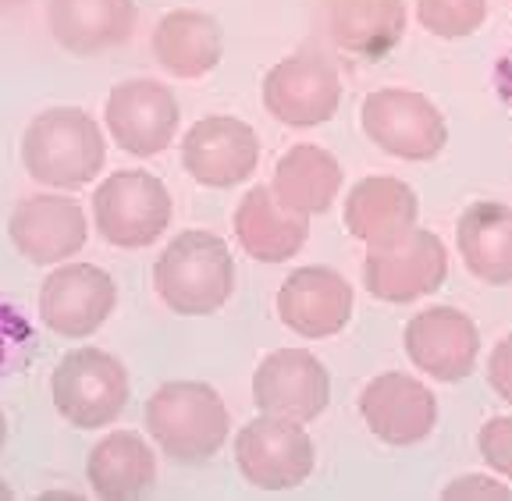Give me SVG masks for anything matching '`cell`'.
<instances>
[{
  "instance_id": "cell-1",
  "label": "cell",
  "mask_w": 512,
  "mask_h": 501,
  "mask_svg": "<svg viewBox=\"0 0 512 501\" xmlns=\"http://www.w3.org/2000/svg\"><path fill=\"white\" fill-rule=\"evenodd\" d=\"M153 288L178 317H210L235 292L232 249L214 231H182L153 263Z\"/></svg>"
},
{
  "instance_id": "cell-2",
  "label": "cell",
  "mask_w": 512,
  "mask_h": 501,
  "mask_svg": "<svg viewBox=\"0 0 512 501\" xmlns=\"http://www.w3.org/2000/svg\"><path fill=\"white\" fill-rule=\"evenodd\" d=\"M22 164L32 182L54 192L86 189L107 164L104 132L82 107H50L25 128Z\"/></svg>"
},
{
  "instance_id": "cell-3",
  "label": "cell",
  "mask_w": 512,
  "mask_h": 501,
  "mask_svg": "<svg viewBox=\"0 0 512 501\" xmlns=\"http://www.w3.org/2000/svg\"><path fill=\"white\" fill-rule=\"evenodd\" d=\"M146 434L178 466H200L214 459L228 441L232 416L224 398L203 381L160 384L143 409Z\"/></svg>"
},
{
  "instance_id": "cell-4",
  "label": "cell",
  "mask_w": 512,
  "mask_h": 501,
  "mask_svg": "<svg viewBox=\"0 0 512 501\" xmlns=\"http://www.w3.org/2000/svg\"><path fill=\"white\" fill-rule=\"evenodd\" d=\"M175 217L168 185L150 171H114L93 192V228L114 249H146Z\"/></svg>"
},
{
  "instance_id": "cell-5",
  "label": "cell",
  "mask_w": 512,
  "mask_h": 501,
  "mask_svg": "<svg viewBox=\"0 0 512 501\" xmlns=\"http://www.w3.org/2000/svg\"><path fill=\"white\" fill-rule=\"evenodd\" d=\"M50 398L64 423L79 430H104L128 406V370L111 352L82 345L50 374Z\"/></svg>"
},
{
  "instance_id": "cell-6",
  "label": "cell",
  "mask_w": 512,
  "mask_h": 501,
  "mask_svg": "<svg viewBox=\"0 0 512 501\" xmlns=\"http://www.w3.org/2000/svg\"><path fill=\"white\" fill-rule=\"evenodd\" d=\"M360 128L381 153L409 164L434 160L448 143V125L438 104L416 89L399 86H384L363 96Z\"/></svg>"
},
{
  "instance_id": "cell-7",
  "label": "cell",
  "mask_w": 512,
  "mask_h": 501,
  "mask_svg": "<svg viewBox=\"0 0 512 501\" xmlns=\"http://www.w3.org/2000/svg\"><path fill=\"white\" fill-rule=\"evenodd\" d=\"M448 278V249L427 228H409L384 246H367L363 285L381 303H416L434 295Z\"/></svg>"
},
{
  "instance_id": "cell-8",
  "label": "cell",
  "mask_w": 512,
  "mask_h": 501,
  "mask_svg": "<svg viewBox=\"0 0 512 501\" xmlns=\"http://www.w3.org/2000/svg\"><path fill=\"white\" fill-rule=\"evenodd\" d=\"M235 466L260 491H292L317 466V448L303 423L260 413L235 434Z\"/></svg>"
},
{
  "instance_id": "cell-9",
  "label": "cell",
  "mask_w": 512,
  "mask_h": 501,
  "mask_svg": "<svg viewBox=\"0 0 512 501\" xmlns=\"http://www.w3.org/2000/svg\"><path fill=\"white\" fill-rule=\"evenodd\" d=\"M104 121L118 150L146 160L175 143L178 125H182V107L164 82L125 79L107 93Z\"/></svg>"
},
{
  "instance_id": "cell-10",
  "label": "cell",
  "mask_w": 512,
  "mask_h": 501,
  "mask_svg": "<svg viewBox=\"0 0 512 501\" xmlns=\"http://www.w3.org/2000/svg\"><path fill=\"white\" fill-rule=\"evenodd\" d=\"M118 285L96 263H57L40 285V320L57 338L82 342L111 320Z\"/></svg>"
},
{
  "instance_id": "cell-11",
  "label": "cell",
  "mask_w": 512,
  "mask_h": 501,
  "mask_svg": "<svg viewBox=\"0 0 512 501\" xmlns=\"http://www.w3.org/2000/svg\"><path fill=\"white\" fill-rule=\"evenodd\" d=\"M264 107L288 128L328 125L342 107V75L320 54H292L264 75Z\"/></svg>"
},
{
  "instance_id": "cell-12",
  "label": "cell",
  "mask_w": 512,
  "mask_h": 501,
  "mask_svg": "<svg viewBox=\"0 0 512 501\" xmlns=\"http://www.w3.org/2000/svg\"><path fill=\"white\" fill-rule=\"evenodd\" d=\"M260 164V136L232 114H210L182 136V167L203 189H235Z\"/></svg>"
},
{
  "instance_id": "cell-13",
  "label": "cell",
  "mask_w": 512,
  "mask_h": 501,
  "mask_svg": "<svg viewBox=\"0 0 512 501\" xmlns=\"http://www.w3.org/2000/svg\"><path fill=\"white\" fill-rule=\"evenodd\" d=\"M11 246L32 263V267H57L68 263L86 249L89 224L79 199L61 192H40L15 203L8 217Z\"/></svg>"
},
{
  "instance_id": "cell-14",
  "label": "cell",
  "mask_w": 512,
  "mask_h": 501,
  "mask_svg": "<svg viewBox=\"0 0 512 501\" xmlns=\"http://www.w3.org/2000/svg\"><path fill=\"white\" fill-rule=\"evenodd\" d=\"M253 402L260 413L313 423L331 402L328 366L310 349H278L253 374Z\"/></svg>"
},
{
  "instance_id": "cell-15",
  "label": "cell",
  "mask_w": 512,
  "mask_h": 501,
  "mask_svg": "<svg viewBox=\"0 0 512 501\" xmlns=\"http://www.w3.org/2000/svg\"><path fill=\"white\" fill-rule=\"evenodd\" d=\"M402 345L416 370L441 384L466 381L480 356V331L456 306H427L402 331Z\"/></svg>"
},
{
  "instance_id": "cell-16",
  "label": "cell",
  "mask_w": 512,
  "mask_h": 501,
  "mask_svg": "<svg viewBox=\"0 0 512 501\" xmlns=\"http://www.w3.org/2000/svg\"><path fill=\"white\" fill-rule=\"evenodd\" d=\"M360 416L377 441L392 448H409L427 441L431 430L438 427V398L424 381L388 370L363 388Z\"/></svg>"
},
{
  "instance_id": "cell-17",
  "label": "cell",
  "mask_w": 512,
  "mask_h": 501,
  "mask_svg": "<svg viewBox=\"0 0 512 501\" xmlns=\"http://www.w3.org/2000/svg\"><path fill=\"white\" fill-rule=\"evenodd\" d=\"M356 295L335 267H299L278 288V317L299 338H335L349 327Z\"/></svg>"
},
{
  "instance_id": "cell-18",
  "label": "cell",
  "mask_w": 512,
  "mask_h": 501,
  "mask_svg": "<svg viewBox=\"0 0 512 501\" xmlns=\"http://www.w3.org/2000/svg\"><path fill=\"white\" fill-rule=\"evenodd\" d=\"M136 0H47L50 36L75 57H96L132 40Z\"/></svg>"
},
{
  "instance_id": "cell-19",
  "label": "cell",
  "mask_w": 512,
  "mask_h": 501,
  "mask_svg": "<svg viewBox=\"0 0 512 501\" xmlns=\"http://www.w3.org/2000/svg\"><path fill=\"white\" fill-rule=\"evenodd\" d=\"M420 199L413 185L392 175L360 178L345 196V228L363 246H384L399 239L409 228H416Z\"/></svg>"
},
{
  "instance_id": "cell-20",
  "label": "cell",
  "mask_w": 512,
  "mask_h": 501,
  "mask_svg": "<svg viewBox=\"0 0 512 501\" xmlns=\"http://www.w3.org/2000/svg\"><path fill=\"white\" fill-rule=\"evenodd\" d=\"M406 4L402 0H324V25L338 50L381 61L406 36Z\"/></svg>"
},
{
  "instance_id": "cell-21",
  "label": "cell",
  "mask_w": 512,
  "mask_h": 501,
  "mask_svg": "<svg viewBox=\"0 0 512 501\" xmlns=\"http://www.w3.org/2000/svg\"><path fill=\"white\" fill-rule=\"evenodd\" d=\"M150 50L171 79H203L221 64L224 32L207 11L175 8L153 25Z\"/></svg>"
},
{
  "instance_id": "cell-22",
  "label": "cell",
  "mask_w": 512,
  "mask_h": 501,
  "mask_svg": "<svg viewBox=\"0 0 512 501\" xmlns=\"http://www.w3.org/2000/svg\"><path fill=\"white\" fill-rule=\"evenodd\" d=\"M235 239L253 260L260 263H285L306 246L310 239V217L296 214L278 203L271 185H256L235 207Z\"/></svg>"
},
{
  "instance_id": "cell-23",
  "label": "cell",
  "mask_w": 512,
  "mask_h": 501,
  "mask_svg": "<svg viewBox=\"0 0 512 501\" xmlns=\"http://www.w3.org/2000/svg\"><path fill=\"white\" fill-rule=\"evenodd\" d=\"M86 480L100 501H136L157 484V455L136 430H111L89 452Z\"/></svg>"
},
{
  "instance_id": "cell-24",
  "label": "cell",
  "mask_w": 512,
  "mask_h": 501,
  "mask_svg": "<svg viewBox=\"0 0 512 501\" xmlns=\"http://www.w3.org/2000/svg\"><path fill=\"white\" fill-rule=\"evenodd\" d=\"M342 164L335 153H328L317 143H296L285 150L274 164L271 192L278 196L281 207L296 210L303 217L328 214L342 192Z\"/></svg>"
},
{
  "instance_id": "cell-25",
  "label": "cell",
  "mask_w": 512,
  "mask_h": 501,
  "mask_svg": "<svg viewBox=\"0 0 512 501\" xmlns=\"http://www.w3.org/2000/svg\"><path fill=\"white\" fill-rule=\"evenodd\" d=\"M466 271L484 285H512V207L480 199L470 203L456 228Z\"/></svg>"
},
{
  "instance_id": "cell-26",
  "label": "cell",
  "mask_w": 512,
  "mask_h": 501,
  "mask_svg": "<svg viewBox=\"0 0 512 501\" xmlns=\"http://www.w3.org/2000/svg\"><path fill=\"white\" fill-rule=\"evenodd\" d=\"M488 0H416V18L438 40H466L488 22Z\"/></svg>"
},
{
  "instance_id": "cell-27",
  "label": "cell",
  "mask_w": 512,
  "mask_h": 501,
  "mask_svg": "<svg viewBox=\"0 0 512 501\" xmlns=\"http://www.w3.org/2000/svg\"><path fill=\"white\" fill-rule=\"evenodd\" d=\"M36 356V327L11 299L0 295V377L18 374Z\"/></svg>"
},
{
  "instance_id": "cell-28",
  "label": "cell",
  "mask_w": 512,
  "mask_h": 501,
  "mask_svg": "<svg viewBox=\"0 0 512 501\" xmlns=\"http://www.w3.org/2000/svg\"><path fill=\"white\" fill-rule=\"evenodd\" d=\"M477 448L491 470L512 480V416H491L477 434Z\"/></svg>"
},
{
  "instance_id": "cell-29",
  "label": "cell",
  "mask_w": 512,
  "mask_h": 501,
  "mask_svg": "<svg viewBox=\"0 0 512 501\" xmlns=\"http://www.w3.org/2000/svg\"><path fill=\"white\" fill-rule=\"evenodd\" d=\"M488 384L502 402L512 406V334L498 338L488 356Z\"/></svg>"
},
{
  "instance_id": "cell-30",
  "label": "cell",
  "mask_w": 512,
  "mask_h": 501,
  "mask_svg": "<svg viewBox=\"0 0 512 501\" xmlns=\"http://www.w3.org/2000/svg\"><path fill=\"white\" fill-rule=\"evenodd\" d=\"M445 498H512V491L491 477H463L445 487Z\"/></svg>"
},
{
  "instance_id": "cell-31",
  "label": "cell",
  "mask_w": 512,
  "mask_h": 501,
  "mask_svg": "<svg viewBox=\"0 0 512 501\" xmlns=\"http://www.w3.org/2000/svg\"><path fill=\"white\" fill-rule=\"evenodd\" d=\"M491 82H495L498 100L512 111V47L495 61V75H491Z\"/></svg>"
},
{
  "instance_id": "cell-32",
  "label": "cell",
  "mask_w": 512,
  "mask_h": 501,
  "mask_svg": "<svg viewBox=\"0 0 512 501\" xmlns=\"http://www.w3.org/2000/svg\"><path fill=\"white\" fill-rule=\"evenodd\" d=\"M8 445V420H4V409H0V452Z\"/></svg>"
},
{
  "instance_id": "cell-33",
  "label": "cell",
  "mask_w": 512,
  "mask_h": 501,
  "mask_svg": "<svg viewBox=\"0 0 512 501\" xmlns=\"http://www.w3.org/2000/svg\"><path fill=\"white\" fill-rule=\"evenodd\" d=\"M11 498H15V491L8 487V480L0 477V501H11Z\"/></svg>"
},
{
  "instance_id": "cell-34",
  "label": "cell",
  "mask_w": 512,
  "mask_h": 501,
  "mask_svg": "<svg viewBox=\"0 0 512 501\" xmlns=\"http://www.w3.org/2000/svg\"><path fill=\"white\" fill-rule=\"evenodd\" d=\"M18 4H25V0H0V8H18Z\"/></svg>"
},
{
  "instance_id": "cell-35",
  "label": "cell",
  "mask_w": 512,
  "mask_h": 501,
  "mask_svg": "<svg viewBox=\"0 0 512 501\" xmlns=\"http://www.w3.org/2000/svg\"><path fill=\"white\" fill-rule=\"evenodd\" d=\"M509 4H512V0H509Z\"/></svg>"
}]
</instances>
